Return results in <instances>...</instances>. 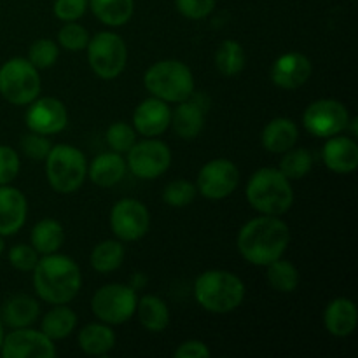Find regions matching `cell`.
Returning <instances> with one entry per match:
<instances>
[{
	"mask_svg": "<svg viewBox=\"0 0 358 358\" xmlns=\"http://www.w3.org/2000/svg\"><path fill=\"white\" fill-rule=\"evenodd\" d=\"M290 243V229L275 215H259L248 220L238 233V250L254 266H268L283 257Z\"/></svg>",
	"mask_w": 358,
	"mask_h": 358,
	"instance_id": "cell-1",
	"label": "cell"
},
{
	"mask_svg": "<svg viewBox=\"0 0 358 358\" xmlns=\"http://www.w3.org/2000/svg\"><path fill=\"white\" fill-rule=\"evenodd\" d=\"M34 289L44 303L66 304L76 299L83 285V275L69 255L48 254L34 268Z\"/></svg>",
	"mask_w": 358,
	"mask_h": 358,
	"instance_id": "cell-2",
	"label": "cell"
},
{
	"mask_svg": "<svg viewBox=\"0 0 358 358\" xmlns=\"http://www.w3.org/2000/svg\"><path fill=\"white\" fill-rule=\"evenodd\" d=\"M248 203L261 215L280 217L294 205V191L289 178L278 168H261L247 184Z\"/></svg>",
	"mask_w": 358,
	"mask_h": 358,
	"instance_id": "cell-3",
	"label": "cell"
},
{
	"mask_svg": "<svg viewBox=\"0 0 358 358\" xmlns=\"http://www.w3.org/2000/svg\"><path fill=\"white\" fill-rule=\"evenodd\" d=\"M194 297L210 313H229L245 299V283L238 275L224 269L201 273L194 282Z\"/></svg>",
	"mask_w": 358,
	"mask_h": 358,
	"instance_id": "cell-4",
	"label": "cell"
},
{
	"mask_svg": "<svg viewBox=\"0 0 358 358\" xmlns=\"http://www.w3.org/2000/svg\"><path fill=\"white\" fill-rule=\"evenodd\" d=\"M143 84L152 96L178 103L194 93V76L185 63L178 59H163L147 69Z\"/></svg>",
	"mask_w": 358,
	"mask_h": 358,
	"instance_id": "cell-5",
	"label": "cell"
},
{
	"mask_svg": "<svg viewBox=\"0 0 358 358\" xmlns=\"http://www.w3.org/2000/svg\"><path fill=\"white\" fill-rule=\"evenodd\" d=\"M44 161L49 185L59 194L76 192L87 177L86 156L69 143L52 145Z\"/></svg>",
	"mask_w": 358,
	"mask_h": 358,
	"instance_id": "cell-6",
	"label": "cell"
},
{
	"mask_svg": "<svg viewBox=\"0 0 358 358\" xmlns=\"http://www.w3.org/2000/svg\"><path fill=\"white\" fill-rule=\"evenodd\" d=\"M0 94L13 105H30L41 94L38 70L27 58H10L0 66Z\"/></svg>",
	"mask_w": 358,
	"mask_h": 358,
	"instance_id": "cell-7",
	"label": "cell"
},
{
	"mask_svg": "<svg viewBox=\"0 0 358 358\" xmlns=\"http://www.w3.org/2000/svg\"><path fill=\"white\" fill-rule=\"evenodd\" d=\"M91 70L100 79L112 80L122 73L128 62L126 42L114 31H100L86 45Z\"/></svg>",
	"mask_w": 358,
	"mask_h": 358,
	"instance_id": "cell-8",
	"label": "cell"
},
{
	"mask_svg": "<svg viewBox=\"0 0 358 358\" xmlns=\"http://www.w3.org/2000/svg\"><path fill=\"white\" fill-rule=\"evenodd\" d=\"M136 290L122 283H110L103 285L94 292L91 299V310L100 322L107 325H121L131 320L135 315Z\"/></svg>",
	"mask_w": 358,
	"mask_h": 358,
	"instance_id": "cell-9",
	"label": "cell"
},
{
	"mask_svg": "<svg viewBox=\"0 0 358 358\" xmlns=\"http://www.w3.org/2000/svg\"><path fill=\"white\" fill-rule=\"evenodd\" d=\"M350 114L348 108L338 100L322 98L306 107L303 114V124L310 135L318 138L339 135L348 129Z\"/></svg>",
	"mask_w": 358,
	"mask_h": 358,
	"instance_id": "cell-10",
	"label": "cell"
},
{
	"mask_svg": "<svg viewBox=\"0 0 358 358\" xmlns=\"http://www.w3.org/2000/svg\"><path fill=\"white\" fill-rule=\"evenodd\" d=\"M126 154H128L126 166L142 180H154L161 177L171 164L170 147L157 140V136L135 142V145Z\"/></svg>",
	"mask_w": 358,
	"mask_h": 358,
	"instance_id": "cell-11",
	"label": "cell"
},
{
	"mask_svg": "<svg viewBox=\"0 0 358 358\" xmlns=\"http://www.w3.org/2000/svg\"><path fill=\"white\" fill-rule=\"evenodd\" d=\"M110 227L121 241H138L149 233L150 213L142 201L135 198H122L112 206Z\"/></svg>",
	"mask_w": 358,
	"mask_h": 358,
	"instance_id": "cell-12",
	"label": "cell"
},
{
	"mask_svg": "<svg viewBox=\"0 0 358 358\" xmlns=\"http://www.w3.org/2000/svg\"><path fill=\"white\" fill-rule=\"evenodd\" d=\"M240 184V170L229 159H212L199 170L196 189L206 199H224Z\"/></svg>",
	"mask_w": 358,
	"mask_h": 358,
	"instance_id": "cell-13",
	"label": "cell"
},
{
	"mask_svg": "<svg viewBox=\"0 0 358 358\" xmlns=\"http://www.w3.org/2000/svg\"><path fill=\"white\" fill-rule=\"evenodd\" d=\"M0 353L3 358H55L56 346L42 331L23 327L3 336Z\"/></svg>",
	"mask_w": 358,
	"mask_h": 358,
	"instance_id": "cell-14",
	"label": "cell"
},
{
	"mask_svg": "<svg viewBox=\"0 0 358 358\" xmlns=\"http://www.w3.org/2000/svg\"><path fill=\"white\" fill-rule=\"evenodd\" d=\"M24 121L30 131L45 136L56 135L69 124V112H66L65 103L58 98H35L28 107Z\"/></svg>",
	"mask_w": 358,
	"mask_h": 358,
	"instance_id": "cell-15",
	"label": "cell"
},
{
	"mask_svg": "<svg viewBox=\"0 0 358 358\" xmlns=\"http://www.w3.org/2000/svg\"><path fill=\"white\" fill-rule=\"evenodd\" d=\"M210 100L206 94L192 93L187 100L178 101L177 108L171 112V122L175 133L184 140H192L205 128V114Z\"/></svg>",
	"mask_w": 358,
	"mask_h": 358,
	"instance_id": "cell-16",
	"label": "cell"
},
{
	"mask_svg": "<svg viewBox=\"0 0 358 358\" xmlns=\"http://www.w3.org/2000/svg\"><path fill=\"white\" fill-rule=\"evenodd\" d=\"M313 65L303 52L290 51L275 59L271 66V80L282 90H299L310 80Z\"/></svg>",
	"mask_w": 358,
	"mask_h": 358,
	"instance_id": "cell-17",
	"label": "cell"
},
{
	"mask_svg": "<svg viewBox=\"0 0 358 358\" xmlns=\"http://www.w3.org/2000/svg\"><path fill=\"white\" fill-rule=\"evenodd\" d=\"M171 122V108L166 101L156 96L143 100L133 112V128L145 138H156L163 135Z\"/></svg>",
	"mask_w": 358,
	"mask_h": 358,
	"instance_id": "cell-18",
	"label": "cell"
},
{
	"mask_svg": "<svg viewBox=\"0 0 358 358\" xmlns=\"http://www.w3.org/2000/svg\"><path fill=\"white\" fill-rule=\"evenodd\" d=\"M28 203L16 187L0 185V236H13L27 222Z\"/></svg>",
	"mask_w": 358,
	"mask_h": 358,
	"instance_id": "cell-19",
	"label": "cell"
},
{
	"mask_svg": "<svg viewBox=\"0 0 358 358\" xmlns=\"http://www.w3.org/2000/svg\"><path fill=\"white\" fill-rule=\"evenodd\" d=\"M325 166L334 173H352L358 166V145L353 138L345 135L329 136L322 150Z\"/></svg>",
	"mask_w": 358,
	"mask_h": 358,
	"instance_id": "cell-20",
	"label": "cell"
},
{
	"mask_svg": "<svg viewBox=\"0 0 358 358\" xmlns=\"http://www.w3.org/2000/svg\"><path fill=\"white\" fill-rule=\"evenodd\" d=\"M324 324L329 334L336 338H348L355 332L358 324V310L352 299L338 297L325 308Z\"/></svg>",
	"mask_w": 358,
	"mask_h": 358,
	"instance_id": "cell-21",
	"label": "cell"
},
{
	"mask_svg": "<svg viewBox=\"0 0 358 358\" xmlns=\"http://www.w3.org/2000/svg\"><path fill=\"white\" fill-rule=\"evenodd\" d=\"M126 170L128 166L122 154L112 150L94 157L93 163L87 166V177L98 187H114L124 178Z\"/></svg>",
	"mask_w": 358,
	"mask_h": 358,
	"instance_id": "cell-22",
	"label": "cell"
},
{
	"mask_svg": "<svg viewBox=\"0 0 358 358\" xmlns=\"http://www.w3.org/2000/svg\"><path fill=\"white\" fill-rule=\"evenodd\" d=\"M299 138V128L289 117H276L266 124L261 135L262 147L271 154H283L296 145Z\"/></svg>",
	"mask_w": 358,
	"mask_h": 358,
	"instance_id": "cell-23",
	"label": "cell"
},
{
	"mask_svg": "<svg viewBox=\"0 0 358 358\" xmlns=\"http://www.w3.org/2000/svg\"><path fill=\"white\" fill-rule=\"evenodd\" d=\"M79 346L86 355L101 357L107 355L115 346V334L110 325L103 324H87L79 332Z\"/></svg>",
	"mask_w": 358,
	"mask_h": 358,
	"instance_id": "cell-24",
	"label": "cell"
},
{
	"mask_svg": "<svg viewBox=\"0 0 358 358\" xmlns=\"http://www.w3.org/2000/svg\"><path fill=\"white\" fill-rule=\"evenodd\" d=\"M41 315V306L37 301L30 296H14L3 304L2 317L3 322L10 329L30 327Z\"/></svg>",
	"mask_w": 358,
	"mask_h": 358,
	"instance_id": "cell-25",
	"label": "cell"
},
{
	"mask_svg": "<svg viewBox=\"0 0 358 358\" xmlns=\"http://www.w3.org/2000/svg\"><path fill=\"white\" fill-rule=\"evenodd\" d=\"M135 313L142 327L149 332H163L170 324V310L161 297L147 294L136 303Z\"/></svg>",
	"mask_w": 358,
	"mask_h": 358,
	"instance_id": "cell-26",
	"label": "cell"
},
{
	"mask_svg": "<svg viewBox=\"0 0 358 358\" xmlns=\"http://www.w3.org/2000/svg\"><path fill=\"white\" fill-rule=\"evenodd\" d=\"M77 327V315L72 308L66 304H52V310L45 313L42 318L41 331L52 341L65 339L76 331Z\"/></svg>",
	"mask_w": 358,
	"mask_h": 358,
	"instance_id": "cell-27",
	"label": "cell"
},
{
	"mask_svg": "<svg viewBox=\"0 0 358 358\" xmlns=\"http://www.w3.org/2000/svg\"><path fill=\"white\" fill-rule=\"evenodd\" d=\"M31 247L38 252V255L55 254L65 243V229L55 219H42L31 229L30 234Z\"/></svg>",
	"mask_w": 358,
	"mask_h": 358,
	"instance_id": "cell-28",
	"label": "cell"
},
{
	"mask_svg": "<svg viewBox=\"0 0 358 358\" xmlns=\"http://www.w3.org/2000/svg\"><path fill=\"white\" fill-rule=\"evenodd\" d=\"M90 7L107 27H122L135 13V0H90Z\"/></svg>",
	"mask_w": 358,
	"mask_h": 358,
	"instance_id": "cell-29",
	"label": "cell"
},
{
	"mask_svg": "<svg viewBox=\"0 0 358 358\" xmlns=\"http://www.w3.org/2000/svg\"><path fill=\"white\" fill-rule=\"evenodd\" d=\"M124 254V245L121 240L100 241L91 252V268L96 273L107 275L121 268Z\"/></svg>",
	"mask_w": 358,
	"mask_h": 358,
	"instance_id": "cell-30",
	"label": "cell"
},
{
	"mask_svg": "<svg viewBox=\"0 0 358 358\" xmlns=\"http://www.w3.org/2000/svg\"><path fill=\"white\" fill-rule=\"evenodd\" d=\"M245 63H247V56H245V49L240 42L227 38L217 48L215 66L222 76H238L245 69Z\"/></svg>",
	"mask_w": 358,
	"mask_h": 358,
	"instance_id": "cell-31",
	"label": "cell"
},
{
	"mask_svg": "<svg viewBox=\"0 0 358 358\" xmlns=\"http://www.w3.org/2000/svg\"><path fill=\"white\" fill-rule=\"evenodd\" d=\"M268 268V282L276 292H283V294H290L299 287L301 282V275L297 271L296 266L292 264L290 261H285V259H276L273 261L271 264L266 266Z\"/></svg>",
	"mask_w": 358,
	"mask_h": 358,
	"instance_id": "cell-32",
	"label": "cell"
},
{
	"mask_svg": "<svg viewBox=\"0 0 358 358\" xmlns=\"http://www.w3.org/2000/svg\"><path fill=\"white\" fill-rule=\"evenodd\" d=\"M283 159L280 161L278 170L285 175L289 180H299L306 177L313 168V154L308 149H289L283 152Z\"/></svg>",
	"mask_w": 358,
	"mask_h": 358,
	"instance_id": "cell-33",
	"label": "cell"
},
{
	"mask_svg": "<svg viewBox=\"0 0 358 358\" xmlns=\"http://www.w3.org/2000/svg\"><path fill=\"white\" fill-rule=\"evenodd\" d=\"M196 194H198L196 184L185 180V178H177V180H171L164 187L163 199L171 208H184V206L191 205L194 201Z\"/></svg>",
	"mask_w": 358,
	"mask_h": 358,
	"instance_id": "cell-34",
	"label": "cell"
},
{
	"mask_svg": "<svg viewBox=\"0 0 358 358\" xmlns=\"http://www.w3.org/2000/svg\"><path fill=\"white\" fill-rule=\"evenodd\" d=\"M59 48L55 41L51 38H38L28 49V62L35 66L37 70L51 69L56 62H58Z\"/></svg>",
	"mask_w": 358,
	"mask_h": 358,
	"instance_id": "cell-35",
	"label": "cell"
},
{
	"mask_svg": "<svg viewBox=\"0 0 358 358\" xmlns=\"http://www.w3.org/2000/svg\"><path fill=\"white\" fill-rule=\"evenodd\" d=\"M105 138H107L108 147H110L114 152L124 154V152H128L133 145H135L136 131L131 124L119 121V122H114V124L108 126Z\"/></svg>",
	"mask_w": 358,
	"mask_h": 358,
	"instance_id": "cell-36",
	"label": "cell"
},
{
	"mask_svg": "<svg viewBox=\"0 0 358 358\" xmlns=\"http://www.w3.org/2000/svg\"><path fill=\"white\" fill-rule=\"evenodd\" d=\"M90 34L83 24L76 23V21H69L63 24L58 31V44L63 49L70 52H77L86 49L87 42H90Z\"/></svg>",
	"mask_w": 358,
	"mask_h": 358,
	"instance_id": "cell-37",
	"label": "cell"
},
{
	"mask_svg": "<svg viewBox=\"0 0 358 358\" xmlns=\"http://www.w3.org/2000/svg\"><path fill=\"white\" fill-rule=\"evenodd\" d=\"M20 145H21V150H23L30 159L44 161L45 157H48L49 150H51L52 143L45 135L30 131L28 135H24L23 138L20 140Z\"/></svg>",
	"mask_w": 358,
	"mask_h": 358,
	"instance_id": "cell-38",
	"label": "cell"
},
{
	"mask_svg": "<svg viewBox=\"0 0 358 358\" xmlns=\"http://www.w3.org/2000/svg\"><path fill=\"white\" fill-rule=\"evenodd\" d=\"M38 259H41L38 257V252L35 250L31 245L20 243V245H14V247L9 250V262L13 268L17 269V271H24V273L34 271Z\"/></svg>",
	"mask_w": 358,
	"mask_h": 358,
	"instance_id": "cell-39",
	"label": "cell"
},
{
	"mask_svg": "<svg viewBox=\"0 0 358 358\" xmlns=\"http://www.w3.org/2000/svg\"><path fill=\"white\" fill-rule=\"evenodd\" d=\"M20 156L14 149L0 145V185H7L20 173Z\"/></svg>",
	"mask_w": 358,
	"mask_h": 358,
	"instance_id": "cell-40",
	"label": "cell"
},
{
	"mask_svg": "<svg viewBox=\"0 0 358 358\" xmlns=\"http://www.w3.org/2000/svg\"><path fill=\"white\" fill-rule=\"evenodd\" d=\"M175 7L189 20H203L215 9V0H175Z\"/></svg>",
	"mask_w": 358,
	"mask_h": 358,
	"instance_id": "cell-41",
	"label": "cell"
},
{
	"mask_svg": "<svg viewBox=\"0 0 358 358\" xmlns=\"http://www.w3.org/2000/svg\"><path fill=\"white\" fill-rule=\"evenodd\" d=\"M87 7H90V0H55L52 10L58 20L69 23V21H77L83 17Z\"/></svg>",
	"mask_w": 358,
	"mask_h": 358,
	"instance_id": "cell-42",
	"label": "cell"
},
{
	"mask_svg": "<svg viewBox=\"0 0 358 358\" xmlns=\"http://www.w3.org/2000/svg\"><path fill=\"white\" fill-rule=\"evenodd\" d=\"M175 358H210L212 357V352H210L208 346L203 341H198V339H189V341H184L173 353Z\"/></svg>",
	"mask_w": 358,
	"mask_h": 358,
	"instance_id": "cell-43",
	"label": "cell"
},
{
	"mask_svg": "<svg viewBox=\"0 0 358 358\" xmlns=\"http://www.w3.org/2000/svg\"><path fill=\"white\" fill-rule=\"evenodd\" d=\"M145 283H147L145 275H143V273H135V276L131 278V283H129V287H131V289H135V290H140V289H143V287H145Z\"/></svg>",
	"mask_w": 358,
	"mask_h": 358,
	"instance_id": "cell-44",
	"label": "cell"
},
{
	"mask_svg": "<svg viewBox=\"0 0 358 358\" xmlns=\"http://www.w3.org/2000/svg\"><path fill=\"white\" fill-rule=\"evenodd\" d=\"M3 248H6V243H3L2 236H0V254H2V252H3Z\"/></svg>",
	"mask_w": 358,
	"mask_h": 358,
	"instance_id": "cell-45",
	"label": "cell"
},
{
	"mask_svg": "<svg viewBox=\"0 0 358 358\" xmlns=\"http://www.w3.org/2000/svg\"><path fill=\"white\" fill-rule=\"evenodd\" d=\"M2 341H3V331H2V325H0V348H2Z\"/></svg>",
	"mask_w": 358,
	"mask_h": 358,
	"instance_id": "cell-46",
	"label": "cell"
}]
</instances>
